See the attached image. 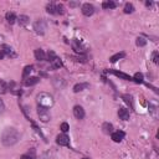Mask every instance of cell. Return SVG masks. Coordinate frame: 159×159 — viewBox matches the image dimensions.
I'll return each instance as SVG.
<instances>
[{
    "instance_id": "obj_21",
    "label": "cell",
    "mask_w": 159,
    "mask_h": 159,
    "mask_svg": "<svg viewBox=\"0 0 159 159\" xmlns=\"http://www.w3.org/2000/svg\"><path fill=\"white\" fill-rule=\"evenodd\" d=\"M102 8H103V9H114V8H116V3L114 1H111V0H108V1H103Z\"/></svg>"
},
{
    "instance_id": "obj_36",
    "label": "cell",
    "mask_w": 159,
    "mask_h": 159,
    "mask_svg": "<svg viewBox=\"0 0 159 159\" xmlns=\"http://www.w3.org/2000/svg\"><path fill=\"white\" fill-rule=\"evenodd\" d=\"M83 159H90V158H83Z\"/></svg>"
},
{
    "instance_id": "obj_15",
    "label": "cell",
    "mask_w": 159,
    "mask_h": 159,
    "mask_svg": "<svg viewBox=\"0 0 159 159\" xmlns=\"http://www.w3.org/2000/svg\"><path fill=\"white\" fill-rule=\"evenodd\" d=\"M112 73H114L117 77H119V78H122V80H125V81H131L132 77L129 76V75L127 73H123V72H119V71H111Z\"/></svg>"
},
{
    "instance_id": "obj_35",
    "label": "cell",
    "mask_w": 159,
    "mask_h": 159,
    "mask_svg": "<svg viewBox=\"0 0 159 159\" xmlns=\"http://www.w3.org/2000/svg\"><path fill=\"white\" fill-rule=\"evenodd\" d=\"M4 58V53H3V51H0V60H3Z\"/></svg>"
},
{
    "instance_id": "obj_30",
    "label": "cell",
    "mask_w": 159,
    "mask_h": 159,
    "mask_svg": "<svg viewBox=\"0 0 159 159\" xmlns=\"http://www.w3.org/2000/svg\"><path fill=\"white\" fill-rule=\"evenodd\" d=\"M55 57H57V56H56V53L53 52V51H51V50H50V51L47 52V58H49V61L51 62V61H52Z\"/></svg>"
},
{
    "instance_id": "obj_12",
    "label": "cell",
    "mask_w": 159,
    "mask_h": 159,
    "mask_svg": "<svg viewBox=\"0 0 159 159\" xmlns=\"http://www.w3.org/2000/svg\"><path fill=\"white\" fill-rule=\"evenodd\" d=\"M16 20L19 21V25H20V26H25V25H27L29 21H30V18H29V16H26V15H20Z\"/></svg>"
},
{
    "instance_id": "obj_16",
    "label": "cell",
    "mask_w": 159,
    "mask_h": 159,
    "mask_svg": "<svg viewBox=\"0 0 159 159\" xmlns=\"http://www.w3.org/2000/svg\"><path fill=\"white\" fill-rule=\"evenodd\" d=\"M72 46H73V50H75L76 52H83V47H82V45L80 44L78 40L73 39V41H72Z\"/></svg>"
},
{
    "instance_id": "obj_11",
    "label": "cell",
    "mask_w": 159,
    "mask_h": 159,
    "mask_svg": "<svg viewBox=\"0 0 159 159\" xmlns=\"http://www.w3.org/2000/svg\"><path fill=\"white\" fill-rule=\"evenodd\" d=\"M34 55H35V58L37 61H45L46 60V53L44 52V50H41V49H36Z\"/></svg>"
},
{
    "instance_id": "obj_9",
    "label": "cell",
    "mask_w": 159,
    "mask_h": 159,
    "mask_svg": "<svg viewBox=\"0 0 159 159\" xmlns=\"http://www.w3.org/2000/svg\"><path fill=\"white\" fill-rule=\"evenodd\" d=\"M39 82H40V78H39V77H27V78L24 81V85L27 86V87H30V86L37 85Z\"/></svg>"
},
{
    "instance_id": "obj_3",
    "label": "cell",
    "mask_w": 159,
    "mask_h": 159,
    "mask_svg": "<svg viewBox=\"0 0 159 159\" xmlns=\"http://www.w3.org/2000/svg\"><path fill=\"white\" fill-rule=\"evenodd\" d=\"M37 116H39L41 122H44V123L49 122V121L51 119V114H50L49 108H45L41 106H37Z\"/></svg>"
},
{
    "instance_id": "obj_31",
    "label": "cell",
    "mask_w": 159,
    "mask_h": 159,
    "mask_svg": "<svg viewBox=\"0 0 159 159\" xmlns=\"http://www.w3.org/2000/svg\"><path fill=\"white\" fill-rule=\"evenodd\" d=\"M152 58H153V62L158 64V60H159V53H158V51H154V52H153Z\"/></svg>"
},
{
    "instance_id": "obj_2",
    "label": "cell",
    "mask_w": 159,
    "mask_h": 159,
    "mask_svg": "<svg viewBox=\"0 0 159 159\" xmlns=\"http://www.w3.org/2000/svg\"><path fill=\"white\" fill-rule=\"evenodd\" d=\"M36 101H37V104L41 107H45V108H50L53 106L55 103V99L50 93H46V92H41V93L37 95L36 97Z\"/></svg>"
},
{
    "instance_id": "obj_17",
    "label": "cell",
    "mask_w": 159,
    "mask_h": 159,
    "mask_svg": "<svg viewBox=\"0 0 159 159\" xmlns=\"http://www.w3.org/2000/svg\"><path fill=\"white\" fill-rule=\"evenodd\" d=\"M102 129H103V132L106 133V134H112L113 133V125H112L111 123H103L102 125Z\"/></svg>"
},
{
    "instance_id": "obj_24",
    "label": "cell",
    "mask_w": 159,
    "mask_h": 159,
    "mask_svg": "<svg viewBox=\"0 0 159 159\" xmlns=\"http://www.w3.org/2000/svg\"><path fill=\"white\" fill-rule=\"evenodd\" d=\"M46 11L49 12V14H52V15H55L56 14V5L55 4H47V6H46Z\"/></svg>"
},
{
    "instance_id": "obj_34",
    "label": "cell",
    "mask_w": 159,
    "mask_h": 159,
    "mask_svg": "<svg viewBox=\"0 0 159 159\" xmlns=\"http://www.w3.org/2000/svg\"><path fill=\"white\" fill-rule=\"evenodd\" d=\"M20 159H35L34 156H30V154H24V156H21V158Z\"/></svg>"
},
{
    "instance_id": "obj_27",
    "label": "cell",
    "mask_w": 159,
    "mask_h": 159,
    "mask_svg": "<svg viewBox=\"0 0 159 159\" xmlns=\"http://www.w3.org/2000/svg\"><path fill=\"white\" fill-rule=\"evenodd\" d=\"M136 44H137V46H145L147 45V40L144 39V37H138L137 39V41H136Z\"/></svg>"
},
{
    "instance_id": "obj_20",
    "label": "cell",
    "mask_w": 159,
    "mask_h": 159,
    "mask_svg": "<svg viewBox=\"0 0 159 159\" xmlns=\"http://www.w3.org/2000/svg\"><path fill=\"white\" fill-rule=\"evenodd\" d=\"M31 71H32V66H31V65L25 66V67H24V71H23V78L26 80V78L29 77V75L31 73Z\"/></svg>"
},
{
    "instance_id": "obj_29",
    "label": "cell",
    "mask_w": 159,
    "mask_h": 159,
    "mask_svg": "<svg viewBox=\"0 0 159 159\" xmlns=\"http://www.w3.org/2000/svg\"><path fill=\"white\" fill-rule=\"evenodd\" d=\"M60 129L62 131V133H66L70 129V125H69V123H66V122H64L61 124V127H60Z\"/></svg>"
},
{
    "instance_id": "obj_8",
    "label": "cell",
    "mask_w": 159,
    "mask_h": 159,
    "mask_svg": "<svg viewBox=\"0 0 159 159\" xmlns=\"http://www.w3.org/2000/svg\"><path fill=\"white\" fill-rule=\"evenodd\" d=\"M111 138L113 139V142H116V143H119V142L124 138V132H122V131L113 132V133L111 134Z\"/></svg>"
},
{
    "instance_id": "obj_13",
    "label": "cell",
    "mask_w": 159,
    "mask_h": 159,
    "mask_svg": "<svg viewBox=\"0 0 159 159\" xmlns=\"http://www.w3.org/2000/svg\"><path fill=\"white\" fill-rule=\"evenodd\" d=\"M88 86H90L88 83H77V85H75V87H73V92H75V93L82 92L85 88H87Z\"/></svg>"
},
{
    "instance_id": "obj_28",
    "label": "cell",
    "mask_w": 159,
    "mask_h": 159,
    "mask_svg": "<svg viewBox=\"0 0 159 159\" xmlns=\"http://www.w3.org/2000/svg\"><path fill=\"white\" fill-rule=\"evenodd\" d=\"M64 12H65V8H64V5H62V4H57V5H56V14L62 15Z\"/></svg>"
},
{
    "instance_id": "obj_26",
    "label": "cell",
    "mask_w": 159,
    "mask_h": 159,
    "mask_svg": "<svg viewBox=\"0 0 159 159\" xmlns=\"http://www.w3.org/2000/svg\"><path fill=\"white\" fill-rule=\"evenodd\" d=\"M8 91V85L5 81H3V80H0V93H5Z\"/></svg>"
},
{
    "instance_id": "obj_22",
    "label": "cell",
    "mask_w": 159,
    "mask_h": 159,
    "mask_svg": "<svg viewBox=\"0 0 159 159\" xmlns=\"http://www.w3.org/2000/svg\"><path fill=\"white\" fill-rule=\"evenodd\" d=\"M124 56H125V53H124V52H118V53H116V55L111 56L110 61H111V62H117L118 60H121V58H123Z\"/></svg>"
},
{
    "instance_id": "obj_14",
    "label": "cell",
    "mask_w": 159,
    "mask_h": 159,
    "mask_svg": "<svg viewBox=\"0 0 159 159\" xmlns=\"http://www.w3.org/2000/svg\"><path fill=\"white\" fill-rule=\"evenodd\" d=\"M3 53L4 55H9V56H12V57H15L16 55L14 53V51H12V49L10 47L9 45H3Z\"/></svg>"
},
{
    "instance_id": "obj_19",
    "label": "cell",
    "mask_w": 159,
    "mask_h": 159,
    "mask_svg": "<svg viewBox=\"0 0 159 159\" xmlns=\"http://www.w3.org/2000/svg\"><path fill=\"white\" fill-rule=\"evenodd\" d=\"M50 64H51L52 69H60V67H62V62H61V60L58 57H55L51 62H50Z\"/></svg>"
},
{
    "instance_id": "obj_33",
    "label": "cell",
    "mask_w": 159,
    "mask_h": 159,
    "mask_svg": "<svg viewBox=\"0 0 159 159\" xmlns=\"http://www.w3.org/2000/svg\"><path fill=\"white\" fill-rule=\"evenodd\" d=\"M4 110H5V104H4V102H3V99L0 98V114L4 112Z\"/></svg>"
},
{
    "instance_id": "obj_4",
    "label": "cell",
    "mask_w": 159,
    "mask_h": 159,
    "mask_svg": "<svg viewBox=\"0 0 159 159\" xmlns=\"http://www.w3.org/2000/svg\"><path fill=\"white\" fill-rule=\"evenodd\" d=\"M46 29H47V25H46V21L45 20H39V21H36L34 24V30L37 32V34H45V31H46Z\"/></svg>"
},
{
    "instance_id": "obj_6",
    "label": "cell",
    "mask_w": 159,
    "mask_h": 159,
    "mask_svg": "<svg viewBox=\"0 0 159 159\" xmlns=\"http://www.w3.org/2000/svg\"><path fill=\"white\" fill-rule=\"evenodd\" d=\"M56 143L58 145H69L70 144V138L65 134V133H61L56 137Z\"/></svg>"
},
{
    "instance_id": "obj_18",
    "label": "cell",
    "mask_w": 159,
    "mask_h": 159,
    "mask_svg": "<svg viewBox=\"0 0 159 159\" xmlns=\"http://www.w3.org/2000/svg\"><path fill=\"white\" fill-rule=\"evenodd\" d=\"M5 19H6V21L9 23L10 25H12V24H14V23L16 21V15L14 14V12H6Z\"/></svg>"
},
{
    "instance_id": "obj_7",
    "label": "cell",
    "mask_w": 159,
    "mask_h": 159,
    "mask_svg": "<svg viewBox=\"0 0 159 159\" xmlns=\"http://www.w3.org/2000/svg\"><path fill=\"white\" fill-rule=\"evenodd\" d=\"M73 116L76 117L77 119H83L85 118V110H83L82 106H75L73 107Z\"/></svg>"
},
{
    "instance_id": "obj_32",
    "label": "cell",
    "mask_w": 159,
    "mask_h": 159,
    "mask_svg": "<svg viewBox=\"0 0 159 159\" xmlns=\"http://www.w3.org/2000/svg\"><path fill=\"white\" fill-rule=\"evenodd\" d=\"M123 98H124V101L127 102L128 104H132V97H131V96H128V95H124V96H123Z\"/></svg>"
},
{
    "instance_id": "obj_25",
    "label": "cell",
    "mask_w": 159,
    "mask_h": 159,
    "mask_svg": "<svg viewBox=\"0 0 159 159\" xmlns=\"http://www.w3.org/2000/svg\"><path fill=\"white\" fill-rule=\"evenodd\" d=\"M133 81H136L137 83H142L143 82V73H140V72H137L134 73V76H133Z\"/></svg>"
},
{
    "instance_id": "obj_5",
    "label": "cell",
    "mask_w": 159,
    "mask_h": 159,
    "mask_svg": "<svg viewBox=\"0 0 159 159\" xmlns=\"http://www.w3.org/2000/svg\"><path fill=\"white\" fill-rule=\"evenodd\" d=\"M81 11L85 16H91V15H93V12H95V6L90 3H86V4H83L82 5Z\"/></svg>"
},
{
    "instance_id": "obj_10",
    "label": "cell",
    "mask_w": 159,
    "mask_h": 159,
    "mask_svg": "<svg viewBox=\"0 0 159 159\" xmlns=\"http://www.w3.org/2000/svg\"><path fill=\"white\" fill-rule=\"evenodd\" d=\"M118 117L122 121H128L129 119V111L127 108H119L118 110Z\"/></svg>"
},
{
    "instance_id": "obj_1",
    "label": "cell",
    "mask_w": 159,
    "mask_h": 159,
    "mask_svg": "<svg viewBox=\"0 0 159 159\" xmlns=\"http://www.w3.org/2000/svg\"><path fill=\"white\" fill-rule=\"evenodd\" d=\"M20 139V133L16 128L14 127H8L4 129L1 134V143L5 147H11V145L16 144Z\"/></svg>"
},
{
    "instance_id": "obj_23",
    "label": "cell",
    "mask_w": 159,
    "mask_h": 159,
    "mask_svg": "<svg viewBox=\"0 0 159 159\" xmlns=\"http://www.w3.org/2000/svg\"><path fill=\"white\" fill-rule=\"evenodd\" d=\"M123 11L125 12V14H132L133 11H134V6H133V4H131V3H127L124 5V9H123Z\"/></svg>"
}]
</instances>
